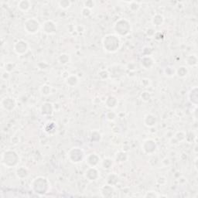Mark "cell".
<instances>
[{
	"label": "cell",
	"mask_w": 198,
	"mask_h": 198,
	"mask_svg": "<svg viewBox=\"0 0 198 198\" xmlns=\"http://www.w3.org/2000/svg\"><path fill=\"white\" fill-rule=\"evenodd\" d=\"M119 39L115 35H108L104 39V47L107 51H116L119 47Z\"/></svg>",
	"instance_id": "obj_1"
},
{
	"label": "cell",
	"mask_w": 198,
	"mask_h": 198,
	"mask_svg": "<svg viewBox=\"0 0 198 198\" xmlns=\"http://www.w3.org/2000/svg\"><path fill=\"white\" fill-rule=\"evenodd\" d=\"M19 158L17 156V154L13 151H5L3 154H2V163L5 166H7L9 167L11 166H16L18 162Z\"/></svg>",
	"instance_id": "obj_2"
},
{
	"label": "cell",
	"mask_w": 198,
	"mask_h": 198,
	"mask_svg": "<svg viewBox=\"0 0 198 198\" xmlns=\"http://www.w3.org/2000/svg\"><path fill=\"white\" fill-rule=\"evenodd\" d=\"M115 29L117 33L119 35H126L127 33H129V30H130V24L127 20H120L116 23L115 26Z\"/></svg>",
	"instance_id": "obj_3"
},
{
	"label": "cell",
	"mask_w": 198,
	"mask_h": 198,
	"mask_svg": "<svg viewBox=\"0 0 198 198\" xmlns=\"http://www.w3.org/2000/svg\"><path fill=\"white\" fill-rule=\"evenodd\" d=\"M24 29L29 33H35L39 29V22L34 18H30L27 20L24 23Z\"/></svg>",
	"instance_id": "obj_4"
},
{
	"label": "cell",
	"mask_w": 198,
	"mask_h": 198,
	"mask_svg": "<svg viewBox=\"0 0 198 198\" xmlns=\"http://www.w3.org/2000/svg\"><path fill=\"white\" fill-rule=\"evenodd\" d=\"M28 50V45L27 43L24 40H20L16 43L14 46V50L17 54H23Z\"/></svg>",
	"instance_id": "obj_5"
},
{
	"label": "cell",
	"mask_w": 198,
	"mask_h": 198,
	"mask_svg": "<svg viewBox=\"0 0 198 198\" xmlns=\"http://www.w3.org/2000/svg\"><path fill=\"white\" fill-rule=\"evenodd\" d=\"M149 148H150V153L153 152L156 150V143L153 140L148 139V140L144 142V144H143V150H144L146 153L147 152H148Z\"/></svg>",
	"instance_id": "obj_6"
},
{
	"label": "cell",
	"mask_w": 198,
	"mask_h": 198,
	"mask_svg": "<svg viewBox=\"0 0 198 198\" xmlns=\"http://www.w3.org/2000/svg\"><path fill=\"white\" fill-rule=\"evenodd\" d=\"M43 30H44V32L46 33L51 34L55 33L57 28H56L54 23H53L52 21H46L43 25Z\"/></svg>",
	"instance_id": "obj_7"
},
{
	"label": "cell",
	"mask_w": 198,
	"mask_h": 198,
	"mask_svg": "<svg viewBox=\"0 0 198 198\" xmlns=\"http://www.w3.org/2000/svg\"><path fill=\"white\" fill-rule=\"evenodd\" d=\"M31 7V3L29 1H20L18 2V8L21 9L22 11H27L30 9Z\"/></svg>",
	"instance_id": "obj_8"
},
{
	"label": "cell",
	"mask_w": 198,
	"mask_h": 198,
	"mask_svg": "<svg viewBox=\"0 0 198 198\" xmlns=\"http://www.w3.org/2000/svg\"><path fill=\"white\" fill-rule=\"evenodd\" d=\"M152 21L155 26H160L163 23V17L161 15L156 14V16H153Z\"/></svg>",
	"instance_id": "obj_9"
},
{
	"label": "cell",
	"mask_w": 198,
	"mask_h": 198,
	"mask_svg": "<svg viewBox=\"0 0 198 198\" xmlns=\"http://www.w3.org/2000/svg\"><path fill=\"white\" fill-rule=\"evenodd\" d=\"M58 5L61 8L64 9H68V8L71 6V2H70V1H68V0H64V1H61V2H58Z\"/></svg>",
	"instance_id": "obj_10"
},
{
	"label": "cell",
	"mask_w": 198,
	"mask_h": 198,
	"mask_svg": "<svg viewBox=\"0 0 198 198\" xmlns=\"http://www.w3.org/2000/svg\"><path fill=\"white\" fill-rule=\"evenodd\" d=\"M77 77H75V76H74V75H71L70 77H68V78H67L66 80V82L67 84H69L70 86H71V82H72V85L71 86H74L77 84V82H74V81H73L74 80H77Z\"/></svg>",
	"instance_id": "obj_11"
},
{
	"label": "cell",
	"mask_w": 198,
	"mask_h": 198,
	"mask_svg": "<svg viewBox=\"0 0 198 198\" xmlns=\"http://www.w3.org/2000/svg\"><path fill=\"white\" fill-rule=\"evenodd\" d=\"M187 70L186 69V68H184V67H181V68L178 70V75L180 76V77L185 76V75L187 74Z\"/></svg>",
	"instance_id": "obj_12"
},
{
	"label": "cell",
	"mask_w": 198,
	"mask_h": 198,
	"mask_svg": "<svg viewBox=\"0 0 198 198\" xmlns=\"http://www.w3.org/2000/svg\"><path fill=\"white\" fill-rule=\"evenodd\" d=\"M141 97H142V98H143V101H145V102H147V101L149 100L150 95L149 94V92L147 93L146 91H145V92H143V94H142Z\"/></svg>",
	"instance_id": "obj_13"
},
{
	"label": "cell",
	"mask_w": 198,
	"mask_h": 198,
	"mask_svg": "<svg viewBox=\"0 0 198 198\" xmlns=\"http://www.w3.org/2000/svg\"><path fill=\"white\" fill-rule=\"evenodd\" d=\"M68 57L67 54H62V55H61V58H62V60L61 61V63H62V64H67V63L69 61V57L65 59V57Z\"/></svg>",
	"instance_id": "obj_14"
},
{
	"label": "cell",
	"mask_w": 198,
	"mask_h": 198,
	"mask_svg": "<svg viewBox=\"0 0 198 198\" xmlns=\"http://www.w3.org/2000/svg\"><path fill=\"white\" fill-rule=\"evenodd\" d=\"M94 5H95V2H92V1H88V2H84V6L88 8V9L91 8L92 6H94Z\"/></svg>",
	"instance_id": "obj_15"
}]
</instances>
